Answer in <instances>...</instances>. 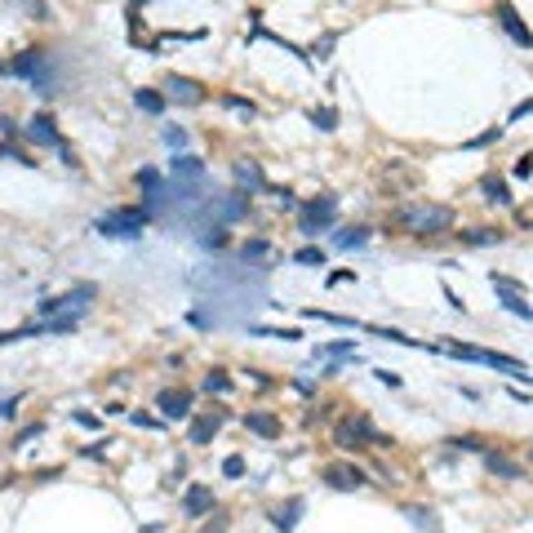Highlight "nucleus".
I'll return each mask as SVG.
<instances>
[{
	"label": "nucleus",
	"instance_id": "nucleus-26",
	"mask_svg": "<svg viewBox=\"0 0 533 533\" xmlns=\"http://www.w3.org/2000/svg\"><path fill=\"white\" fill-rule=\"evenodd\" d=\"M316 356H356V343L338 338V343H324V347H316Z\"/></svg>",
	"mask_w": 533,
	"mask_h": 533
},
{
	"label": "nucleus",
	"instance_id": "nucleus-34",
	"mask_svg": "<svg viewBox=\"0 0 533 533\" xmlns=\"http://www.w3.org/2000/svg\"><path fill=\"white\" fill-rule=\"evenodd\" d=\"M165 142H169L174 151H183V147H187V129H165Z\"/></svg>",
	"mask_w": 533,
	"mask_h": 533
},
{
	"label": "nucleus",
	"instance_id": "nucleus-5",
	"mask_svg": "<svg viewBox=\"0 0 533 533\" xmlns=\"http://www.w3.org/2000/svg\"><path fill=\"white\" fill-rule=\"evenodd\" d=\"M440 351H449V356H463V360H476V365H489V369H502V373H511V378H529L520 360H511V356H498V351L467 347V343H444Z\"/></svg>",
	"mask_w": 533,
	"mask_h": 533
},
{
	"label": "nucleus",
	"instance_id": "nucleus-2",
	"mask_svg": "<svg viewBox=\"0 0 533 533\" xmlns=\"http://www.w3.org/2000/svg\"><path fill=\"white\" fill-rule=\"evenodd\" d=\"M151 227V213L147 209H107L98 223H93V232L98 236H112V240H133L142 236Z\"/></svg>",
	"mask_w": 533,
	"mask_h": 533
},
{
	"label": "nucleus",
	"instance_id": "nucleus-3",
	"mask_svg": "<svg viewBox=\"0 0 533 533\" xmlns=\"http://www.w3.org/2000/svg\"><path fill=\"white\" fill-rule=\"evenodd\" d=\"M333 440H338V449H343V453H356V449H378V444H386V440H382V431L373 427V422H369L365 414L343 418V422H338V431H333Z\"/></svg>",
	"mask_w": 533,
	"mask_h": 533
},
{
	"label": "nucleus",
	"instance_id": "nucleus-36",
	"mask_svg": "<svg viewBox=\"0 0 533 533\" xmlns=\"http://www.w3.org/2000/svg\"><path fill=\"white\" fill-rule=\"evenodd\" d=\"M333 112H329V107H324V112H311V125H320V129H333Z\"/></svg>",
	"mask_w": 533,
	"mask_h": 533
},
{
	"label": "nucleus",
	"instance_id": "nucleus-14",
	"mask_svg": "<svg viewBox=\"0 0 533 533\" xmlns=\"http://www.w3.org/2000/svg\"><path fill=\"white\" fill-rule=\"evenodd\" d=\"M213 511V489L209 484H187V493H183V516L187 520H200V516H209Z\"/></svg>",
	"mask_w": 533,
	"mask_h": 533
},
{
	"label": "nucleus",
	"instance_id": "nucleus-16",
	"mask_svg": "<svg viewBox=\"0 0 533 533\" xmlns=\"http://www.w3.org/2000/svg\"><path fill=\"white\" fill-rule=\"evenodd\" d=\"M40 67H45V54H40V50H22L5 71H9V76H27V80H36V76H40Z\"/></svg>",
	"mask_w": 533,
	"mask_h": 533
},
{
	"label": "nucleus",
	"instance_id": "nucleus-8",
	"mask_svg": "<svg viewBox=\"0 0 533 533\" xmlns=\"http://www.w3.org/2000/svg\"><path fill=\"white\" fill-rule=\"evenodd\" d=\"M493 18H498V27L511 36L516 45H525V50H533V31L525 27V18L516 14V5H506V0H498V9H493Z\"/></svg>",
	"mask_w": 533,
	"mask_h": 533
},
{
	"label": "nucleus",
	"instance_id": "nucleus-1",
	"mask_svg": "<svg viewBox=\"0 0 533 533\" xmlns=\"http://www.w3.org/2000/svg\"><path fill=\"white\" fill-rule=\"evenodd\" d=\"M396 223L409 236H444V232H453V209L435 200H409L396 209Z\"/></svg>",
	"mask_w": 533,
	"mask_h": 533
},
{
	"label": "nucleus",
	"instance_id": "nucleus-27",
	"mask_svg": "<svg viewBox=\"0 0 533 533\" xmlns=\"http://www.w3.org/2000/svg\"><path fill=\"white\" fill-rule=\"evenodd\" d=\"M294 262H302V266H324V249L307 245V249H298V253H294Z\"/></svg>",
	"mask_w": 533,
	"mask_h": 533
},
{
	"label": "nucleus",
	"instance_id": "nucleus-33",
	"mask_svg": "<svg viewBox=\"0 0 533 533\" xmlns=\"http://www.w3.org/2000/svg\"><path fill=\"white\" fill-rule=\"evenodd\" d=\"M45 427H40V422H31V427H22L18 435H14V449H22V444H27V440H36V435H40Z\"/></svg>",
	"mask_w": 533,
	"mask_h": 533
},
{
	"label": "nucleus",
	"instance_id": "nucleus-31",
	"mask_svg": "<svg viewBox=\"0 0 533 533\" xmlns=\"http://www.w3.org/2000/svg\"><path fill=\"white\" fill-rule=\"evenodd\" d=\"M249 333H258V338H285V343H294V338H302L298 329H258V324H253Z\"/></svg>",
	"mask_w": 533,
	"mask_h": 533
},
{
	"label": "nucleus",
	"instance_id": "nucleus-32",
	"mask_svg": "<svg viewBox=\"0 0 533 533\" xmlns=\"http://www.w3.org/2000/svg\"><path fill=\"white\" fill-rule=\"evenodd\" d=\"M18 405H22V396H9V400H0V422H14Z\"/></svg>",
	"mask_w": 533,
	"mask_h": 533
},
{
	"label": "nucleus",
	"instance_id": "nucleus-15",
	"mask_svg": "<svg viewBox=\"0 0 533 533\" xmlns=\"http://www.w3.org/2000/svg\"><path fill=\"white\" fill-rule=\"evenodd\" d=\"M245 427H249L253 435H262V440H276V435H280V418H276V414H262V409H249V414H245Z\"/></svg>",
	"mask_w": 533,
	"mask_h": 533
},
{
	"label": "nucleus",
	"instance_id": "nucleus-19",
	"mask_svg": "<svg viewBox=\"0 0 533 533\" xmlns=\"http://www.w3.org/2000/svg\"><path fill=\"white\" fill-rule=\"evenodd\" d=\"M484 467L493 471V476H506V480H525V467L511 463V458H502V453H484Z\"/></svg>",
	"mask_w": 533,
	"mask_h": 533
},
{
	"label": "nucleus",
	"instance_id": "nucleus-29",
	"mask_svg": "<svg viewBox=\"0 0 533 533\" xmlns=\"http://www.w3.org/2000/svg\"><path fill=\"white\" fill-rule=\"evenodd\" d=\"M223 103L232 107V112H240L245 120H253V116H258V107H253V103H245V98H236V93H223Z\"/></svg>",
	"mask_w": 533,
	"mask_h": 533
},
{
	"label": "nucleus",
	"instance_id": "nucleus-37",
	"mask_svg": "<svg viewBox=\"0 0 533 533\" xmlns=\"http://www.w3.org/2000/svg\"><path fill=\"white\" fill-rule=\"evenodd\" d=\"M493 138H502V129H484V133H480V138H471V147H489V142H493Z\"/></svg>",
	"mask_w": 533,
	"mask_h": 533
},
{
	"label": "nucleus",
	"instance_id": "nucleus-11",
	"mask_svg": "<svg viewBox=\"0 0 533 533\" xmlns=\"http://www.w3.org/2000/svg\"><path fill=\"white\" fill-rule=\"evenodd\" d=\"M165 89H169V98L183 103V107H200V103H204V84L191 80V76H169Z\"/></svg>",
	"mask_w": 533,
	"mask_h": 533
},
{
	"label": "nucleus",
	"instance_id": "nucleus-35",
	"mask_svg": "<svg viewBox=\"0 0 533 533\" xmlns=\"http://www.w3.org/2000/svg\"><path fill=\"white\" fill-rule=\"evenodd\" d=\"M200 245L204 249H223L227 245V232H223V227H213V236H200Z\"/></svg>",
	"mask_w": 533,
	"mask_h": 533
},
{
	"label": "nucleus",
	"instance_id": "nucleus-38",
	"mask_svg": "<svg viewBox=\"0 0 533 533\" xmlns=\"http://www.w3.org/2000/svg\"><path fill=\"white\" fill-rule=\"evenodd\" d=\"M533 174V156H520L516 160V178H529Z\"/></svg>",
	"mask_w": 533,
	"mask_h": 533
},
{
	"label": "nucleus",
	"instance_id": "nucleus-42",
	"mask_svg": "<svg viewBox=\"0 0 533 533\" xmlns=\"http://www.w3.org/2000/svg\"><path fill=\"white\" fill-rule=\"evenodd\" d=\"M18 338H22V329H18V333H0V347H5V343H18Z\"/></svg>",
	"mask_w": 533,
	"mask_h": 533
},
{
	"label": "nucleus",
	"instance_id": "nucleus-18",
	"mask_svg": "<svg viewBox=\"0 0 533 533\" xmlns=\"http://www.w3.org/2000/svg\"><path fill=\"white\" fill-rule=\"evenodd\" d=\"M302 506H307V502H302V498H289L285 506H276V511H271V525H276V529H285V533H289V529H294V525H298V516H302Z\"/></svg>",
	"mask_w": 533,
	"mask_h": 533
},
{
	"label": "nucleus",
	"instance_id": "nucleus-21",
	"mask_svg": "<svg viewBox=\"0 0 533 533\" xmlns=\"http://www.w3.org/2000/svg\"><path fill=\"white\" fill-rule=\"evenodd\" d=\"M458 236H463V245H476V249L502 245V232H493V227H471V232H458Z\"/></svg>",
	"mask_w": 533,
	"mask_h": 533
},
{
	"label": "nucleus",
	"instance_id": "nucleus-6",
	"mask_svg": "<svg viewBox=\"0 0 533 533\" xmlns=\"http://www.w3.org/2000/svg\"><path fill=\"white\" fill-rule=\"evenodd\" d=\"M333 218H338V200L333 196L307 200V204H298V232L302 236H320L324 227H333Z\"/></svg>",
	"mask_w": 533,
	"mask_h": 533
},
{
	"label": "nucleus",
	"instance_id": "nucleus-22",
	"mask_svg": "<svg viewBox=\"0 0 533 533\" xmlns=\"http://www.w3.org/2000/svg\"><path fill=\"white\" fill-rule=\"evenodd\" d=\"M498 302L506 311H511V316H520V320H533V307L525 302V294H506V289H498Z\"/></svg>",
	"mask_w": 533,
	"mask_h": 533
},
{
	"label": "nucleus",
	"instance_id": "nucleus-25",
	"mask_svg": "<svg viewBox=\"0 0 533 533\" xmlns=\"http://www.w3.org/2000/svg\"><path fill=\"white\" fill-rule=\"evenodd\" d=\"M365 240H369V227H347V232L333 236V245L338 249H356V245H365Z\"/></svg>",
	"mask_w": 533,
	"mask_h": 533
},
{
	"label": "nucleus",
	"instance_id": "nucleus-40",
	"mask_svg": "<svg viewBox=\"0 0 533 533\" xmlns=\"http://www.w3.org/2000/svg\"><path fill=\"white\" fill-rule=\"evenodd\" d=\"M378 382H386V386H400V373H391V369H378Z\"/></svg>",
	"mask_w": 533,
	"mask_h": 533
},
{
	"label": "nucleus",
	"instance_id": "nucleus-41",
	"mask_svg": "<svg viewBox=\"0 0 533 533\" xmlns=\"http://www.w3.org/2000/svg\"><path fill=\"white\" fill-rule=\"evenodd\" d=\"M529 112H533V98H529V103H520L516 112H511V120H520V116H529Z\"/></svg>",
	"mask_w": 533,
	"mask_h": 533
},
{
	"label": "nucleus",
	"instance_id": "nucleus-17",
	"mask_svg": "<svg viewBox=\"0 0 533 533\" xmlns=\"http://www.w3.org/2000/svg\"><path fill=\"white\" fill-rule=\"evenodd\" d=\"M236 183L249 187V191H262V187H266L262 165H258V160H240V165H236Z\"/></svg>",
	"mask_w": 533,
	"mask_h": 533
},
{
	"label": "nucleus",
	"instance_id": "nucleus-39",
	"mask_svg": "<svg viewBox=\"0 0 533 533\" xmlns=\"http://www.w3.org/2000/svg\"><path fill=\"white\" fill-rule=\"evenodd\" d=\"M71 418H76L80 427H98V418H93V414H84V409H76V414H71Z\"/></svg>",
	"mask_w": 533,
	"mask_h": 533
},
{
	"label": "nucleus",
	"instance_id": "nucleus-9",
	"mask_svg": "<svg viewBox=\"0 0 533 533\" xmlns=\"http://www.w3.org/2000/svg\"><path fill=\"white\" fill-rule=\"evenodd\" d=\"M320 476H324V484H329V489H343V493H347V489H360V484H369V476H365L360 467H351V463H329Z\"/></svg>",
	"mask_w": 533,
	"mask_h": 533
},
{
	"label": "nucleus",
	"instance_id": "nucleus-12",
	"mask_svg": "<svg viewBox=\"0 0 533 533\" xmlns=\"http://www.w3.org/2000/svg\"><path fill=\"white\" fill-rule=\"evenodd\" d=\"M169 174H174L178 183H204V178H209V169H204V160H200V156L174 151V160H169Z\"/></svg>",
	"mask_w": 533,
	"mask_h": 533
},
{
	"label": "nucleus",
	"instance_id": "nucleus-13",
	"mask_svg": "<svg viewBox=\"0 0 533 533\" xmlns=\"http://www.w3.org/2000/svg\"><path fill=\"white\" fill-rule=\"evenodd\" d=\"M27 142H36V147H54V151H67V147H63V133L54 129L50 116H31V120H27Z\"/></svg>",
	"mask_w": 533,
	"mask_h": 533
},
{
	"label": "nucleus",
	"instance_id": "nucleus-4",
	"mask_svg": "<svg viewBox=\"0 0 533 533\" xmlns=\"http://www.w3.org/2000/svg\"><path fill=\"white\" fill-rule=\"evenodd\" d=\"M93 298H98V289H93V285H76V289H67V294H58V298L36 302V316H45V320H54V316H80Z\"/></svg>",
	"mask_w": 533,
	"mask_h": 533
},
{
	"label": "nucleus",
	"instance_id": "nucleus-20",
	"mask_svg": "<svg viewBox=\"0 0 533 533\" xmlns=\"http://www.w3.org/2000/svg\"><path fill=\"white\" fill-rule=\"evenodd\" d=\"M480 191H484V200H489V204H511V187H506L498 174H489V178H484Z\"/></svg>",
	"mask_w": 533,
	"mask_h": 533
},
{
	"label": "nucleus",
	"instance_id": "nucleus-24",
	"mask_svg": "<svg viewBox=\"0 0 533 533\" xmlns=\"http://www.w3.org/2000/svg\"><path fill=\"white\" fill-rule=\"evenodd\" d=\"M133 103H138L147 116H160L165 112V93H156V89H138V93H133Z\"/></svg>",
	"mask_w": 533,
	"mask_h": 533
},
{
	"label": "nucleus",
	"instance_id": "nucleus-30",
	"mask_svg": "<svg viewBox=\"0 0 533 533\" xmlns=\"http://www.w3.org/2000/svg\"><path fill=\"white\" fill-rule=\"evenodd\" d=\"M223 476H245V458H240V453H232V458H223Z\"/></svg>",
	"mask_w": 533,
	"mask_h": 533
},
{
	"label": "nucleus",
	"instance_id": "nucleus-7",
	"mask_svg": "<svg viewBox=\"0 0 533 533\" xmlns=\"http://www.w3.org/2000/svg\"><path fill=\"white\" fill-rule=\"evenodd\" d=\"M227 414L223 409H204V414H191V427H187V444H209L218 431H223Z\"/></svg>",
	"mask_w": 533,
	"mask_h": 533
},
{
	"label": "nucleus",
	"instance_id": "nucleus-23",
	"mask_svg": "<svg viewBox=\"0 0 533 533\" xmlns=\"http://www.w3.org/2000/svg\"><path fill=\"white\" fill-rule=\"evenodd\" d=\"M200 386H204L209 396H227V391H232L236 382L227 378V369H209V373H204V382H200Z\"/></svg>",
	"mask_w": 533,
	"mask_h": 533
},
{
	"label": "nucleus",
	"instance_id": "nucleus-28",
	"mask_svg": "<svg viewBox=\"0 0 533 533\" xmlns=\"http://www.w3.org/2000/svg\"><path fill=\"white\" fill-rule=\"evenodd\" d=\"M266 253H271V245H266V240H249V245L240 249V258H245V262H258V258H266Z\"/></svg>",
	"mask_w": 533,
	"mask_h": 533
},
{
	"label": "nucleus",
	"instance_id": "nucleus-10",
	"mask_svg": "<svg viewBox=\"0 0 533 533\" xmlns=\"http://www.w3.org/2000/svg\"><path fill=\"white\" fill-rule=\"evenodd\" d=\"M156 405H160V414H165L169 422L191 418V391H187V386H169V391L156 396Z\"/></svg>",
	"mask_w": 533,
	"mask_h": 533
}]
</instances>
